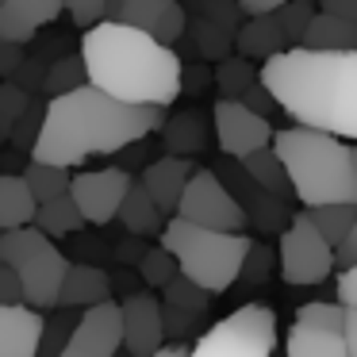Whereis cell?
<instances>
[{"label": "cell", "instance_id": "39", "mask_svg": "<svg viewBox=\"0 0 357 357\" xmlns=\"http://www.w3.org/2000/svg\"><path fill=\"white\" fill-rule=\"evenodd\" d=\"M81 315H73V311H62V315H50L47 319V334H43V354L39 357H62L66 346H70L73 331H77Z\"/></svg>", "mask_w": 357, "mask_h": 357}, {"label": "cell", "instance_id": "8", "mask_svg": "<svg viewBox=\"0 0 357 357\" xmlns=\"http://www.w3.org/2000/svg\"><path fill=\"white\" fill-rule=\"evenodd\" d=\"M280 277L296 288L323 284L338 265V250L315 231V223L307 219V211H296L292 227L280 234Z\"/></svg>", "mask_w": 357, "mask_h": 357}, {"label": "cell", "instance_id": "9", "mask_svg": "<svg viewBox=\"0 0 357 357\" xmlns=\"http://www.w3.org/2000/svg\"><path fill=\"white\" fill-rule=\"evenodd\" d=\"M177 219L204 231H219V234H242L246 231V211L234 200V192L219 181L215 169H196L192 185H188L185 200H181Z\"/></svg>", "mask_w": 357, "mask_h": 357}, {"label": "cell", "instance_id": "41", "mask_svg": "<svg viewBox=\"0 0 357 357\" xmlns=\"http://www.w3.org/2000/svg\"><path fill=\"white\" fill-rule=\"evenodd\" d=\"M66 12H70V20H73L77 31H93V27H100V24H108V20H112V4H108V0H73Z\"/></svg>", "mask_w": 357, "mask_h": 357}, {"label": "cell", "instance_id": "3", "mask_svg": "<svg viewBox=\"0 0 357 357\" xmlns=\"http://www.w3.org/2000/svg\"><path fill=\"white\" fill-rule=\"evenodd\" d=\"M81 58L89 85L135 108H169L185 89V66L177 50L135 31L127 24H100L81 35Z\"/></svg>", "mask_w": 357, "mask_h": 357}, {"label": "cell", "instance_id": "13", "mask_svg": "<svg viewBox=\"0 0 357 357\" xmlns=\"http://www.w3.org/2000/svg\"><path fill=\"white\" fill-rule=\"evenodd\" d=\"M123 315V346L131 357H158L165 349V303L154 292H135L119 300Z\"/></svg>", "mask_w": 357, "mask_h": 357}, {"label": "cell", "instance_id": "11", "mask_svg": "<svg viewBox=\"0 0 357 357\" xmlns=\"http://www.w3.org/2000/svg\"><path fill=\"white\" fill-rule=\"evenodd\" d=\"M215 173H219V181H223V185L234 192V200L242 204L246 219L257 227V231H265V234H284L288 227H292L296 211L288 208V200L265 192V188L257 185V181L250 177L246 169H242V162H223V165H215Z\"/></svg>", "mask_w": 357, "mask_h": 357}, {"label": "cell", "instance_id": "14", "mask_svg": "<svg viewBox=\"0 0 357 357\" xmlns=\"http://www.w3.org/2000/svg\"><path fill=\"white\" fill-rule=\"evenodd\" d=\"M112 24H127L158 39L162 47H173L177 39L188 35L192 20L185 16L177 0H119V4H112Z\"/></svg>", "mask_w": 357, "mask_h": 357}, {"label": "cell", "instance_id": "4", "mask_svg": "<svg viewBox=\"0 0 357 357\" xmlns=\"http://www.w3.org/2000/svg\"><path fill=\"white\" fill-rule=\"evenodd\" d=\"M296 188L303 211L315 208H357V177H354V146L323 131L284 127L273 139Z\"/></svg>", "mask_w": 357, "mask_h": 357}, {"label": "cell", "instance_id": "26", "mask_svg": "<svg viewBox=\"0 0 357 357\" xmlns=\"http://www.w3.org/2000/svg\"><path fill=\"white\" fill-rule=\"evenodd\" d=\"M188 43L196 47V54L204 58V62H219L223 66L227 58H234V35L227 31V27L211 24V20H200L192 16V24H188Z\"/></svg>", "mask_w": 357, "mask_h": 357}, {"label": "cell", "instance_id": "18", "mask_svg": "<svg viewBox=\"0 0 357 357\" xmlns=\"http://www.w3.org/2000/svg\"><path fill=\"white\" fill-rule=\"evenodd\" d=\"M47 315L35 307H0V357H39Z\"/></svg>", "mask_w": 357, "mask_h": 357}, {"label": "cell", "instance_id": "30", "mask_svg": "<svg viewBox=\"0 0 357 357\" xmlns=\"http://www.w3.org/2000/svg\"><path fill=\"white\" fill-rule=\"evenodd\" d=\"M24 181L31 185V192H35V200H39V204H54V200H62V196H70V188H73L70 169L43 165V162H35V158L24 165Z\"/></svg>", "mask_w": 357, "mask_h": 357}, {"label": "cell", "instance_id": "50", "mask_svg": "<svg viewBox=\"0 0 357 357\" xmlns=\"http://www.w3.org/2000/svg\"><path fill=\"white\" fill-rule=\"evenodd\" d=\"M280 12L277 0H242V16L246 20H273Z\"/></svg>", "mask_w": 357, "mask_h": 357}, {"label": "cell", "instance_id": "17", "mask_svg": "<svg viewBox=\"0 0 357 357\" xmlns=\"http://www.w3.org/2000/svg\"><path fill=\"white\" fill-rule=\"evenodd\" d=\"M58 16H62V4L58 0H4L0 4V43L27 47Z\"/></svg>", "mask_w": 357, "mask_h": 357}, {"label": "cell", "instance_id": "55", "mask_svg": "<svg viewBox=\"0 0 357 357\" xmlns=\"http://www.w3.org/2000/svg\"><path fill=\"white\" fill-rule=\"evenodd\" d=\"M142 162V142H135V146H127V158H119V169H131V165H139Z\"/></svg>", "mask_w": 357, "mask_h": 357}, {"label": "cell", "instance_id": "47", "mask_svg": "<svg viewBox=\"0 0 357 357\" xmlns=\"http://www.w3.org/2000/svg\"><path fill=\"white\" fill-rule=\"evenodd\" d=\"M238 104H246L250 112H257V116H265V119H269V112H273V108H280V104L273 100V93H269V89H265V85H261V81H257V85L250 89V93L242 96Z\"/></svg>", "mask_w": 357, "mask_h": 357}, {"label": "cell", "instance_id": "20", "mask_svg": "<svg viewBox=\"0 0 357 357\" xmlns=\"http://www.w3.org/2000/svg\"><path fill=\"white\" fill-rule=\"evenodd\" d=\"M39 211H43V204L35 200V192L24 181V173H20V177H12V173L0 177V234L35 227L39 223Z\"/></svg>", "mask_w": 357, "mask_h": 357}, {"label": "cell", "instance_id": "56", "mask_svg": "<svg viewBox=\"0 0 357 357\" xmlns=\"http://www.w3.org/2000/svg\"><path fill=\"white\" fill-rule=\"evenodd\" d=\"M158 357H192V349H185V346H165Z\"/></svg>", "mask_w": 357, "mask_h": 357}, {"label": "cell", "instance_id": "19", "mask_svg": "<svg viewBox=\"0 0 357 357\" xmlns=\"http://www.w3.org/2000/svg\"><path fill=\"white\" fill-rule=\"evenodd\" d=\"M112 273L100 269V265H70V277H66L62 284V303L58 307L62 311H93V307H104V303H112Z\"/></svg>", "mask_w": 357, "mask_h": 357}, {"label": "cell", "instance_id": "7", "mask_svg": "<svg viewBox=\"0 0 357 357\" xmlns=\"http://www.w3.org/2000/svg\"><path fill=\"white\" fill-rule=\"evenodd\" d=\"M277 354V315L265 303H246L219 319L196 338L192 357H273Z\"/></svg>", "mask_w": 357, "mask_h": 357}, {"label": "cell", "instance_id": "52", "mask_svg": "<svg viewBox=\"0 0 357 357\" xmlns=\"http://www.w3.org/2000/svg\"><path fill=\"white\" fill-rule=\"evenodd\" d=\"M346 346L349 357H357V307H346Z\"/></svg>", "mask_w": 357, "mask_h": 357}, {"label": "cell", "instance_id": "42", "mask_svg": "<svg viewBox=\"0 0 357 357\" xmlns=\"http://www.w3.org/2000/svg\"><path fill=\"white\" fill-rule=\"evenodd\" d=\"M273 265H277V254H273V246H265V242H254L250 246V257L246 265H242V280L246 284H265L273 273Z\"/></svg>", "mask_w": 357, "mask_h": 357}, {"label": "cell", "instance_id": "25", "mask_svg": "<svg viewBox=\"0 0 357 357\" xmlns=\"http://www.w3.org/2000/svg\"><path fill=\"white\" fill-rule=\"evenodd\" d=\"M284 357H349V346L346 334L292 323V331L284 334Z\"/></svg>", "mask_w": 357, "mask_h": 357}, {"label": "cell", "instance_id": "29", "mask_svg": "<svg viewBox=\"0 0 357 357\" xmlns=\"http://www.w3.org/2000/svg\"><path fill=\"white\" fill-rule=\"evenodd\" d=\"M242 169L250 173V177L257 181V185L265 188V192H273V196H280V200H288V196H296V188H292V181H288V169H284V162H280V154L277 150H261V154H254V158H246L242 162Z\"/></svg>", "mask_w": 357, "mask_h": 357}, {"label": "cell", "instance_id": "23", "mask_svg": "<svg viewBox=\"0 0 357 357\" xmlns=\"http://www.w3.org/2000/svg\"><path fill=\"white\" fill-rule=\"evenodd\" d=\"M119 223H123V231L131 234V238H150V234H165L169 219H165V211L154 204V196L146 192V185L135 181L131 196H127L123 211H119Z\"/></svg>", "mask_w": 357, "mask_h": 357}, {"label": "cell", "instance_id": "33", "mask_svg": "<svg viewBox=\"0 0 357 357\" xmlns=\"http://www.w3.org/2000/svg\"><path fill=\"white\" fill-rule=\"evenodd\" d=\"M315 16H319V8L311 4V0H288V4H280V12L273 20H277V27L284 31L288 50H300L303 47V39H307Z\"/></svg>", "mask_w": 357, "mask_h": 357}, {"label": "cell", "instance_id": "21", "mask_svg": "<svg viewBox=\"0 0 357 357\" xmlns=\"http://www.w3.org/2000/svg\"><path fill=\"white\" fill-rule=\"evenodd\" d=\"M234 54L246 62H273V58L288 54V39L277 27V20H246L234 35Z\"/></svg>", "mask_w": 357, "mask_h": 357}, {"label": "cell", "instance_id": "44", "mask_svg": "<svg viewBox=\"0 0 357 357\" xmlns=\"http://www.w3.org/2000/svg\"><path fill=\"white\" fill-rule=\"evenodd\" d=\"M47 73H50V66H43L39 58H27V62L20 66V73L12 77V85H20L27 96H31L35 89H47Z\"/></svg>", "mask_w": 357, "mask_h": 357}, {"label": "cell", "instance_id": "43", "mask_svg": "<svg viewBox=\"0 0 357 357\" xmlns=\"http://www.w3.org/2000/svg\"><path fill=\"white\" fill-rule=\"evenodd\" d=\"M0 307H27V292H24V280L0 265Z\"/></svg>", "mask_w": 357, "mask_h": 357}, {"label": "cell", "instance_id": "27", "mask_svg": "<svg viewBox=\"0 0 357 357\" xmlns=\"http://www.w3.org/2000/svg\"><path fill=\"white\" fill-rule=\"evenodd\" d=\"M35 227H39L43 234H50V238H77V234L89 227V219L81 215V208H77L73 196H62V200H54V204H43L39 223Z\"/></svg>", "mask_w": 357, "mask_h": 357}, {"label": "cell", "instance_id": "38", "mask_svg": "<svg viewBox=\"0 0 357 357\" xmlns=\"http://www.w3.org/2000/svg\"><path fill=\"white\" fill-rule=\"evenodd\" d=\"M208 300H211V296L204 292L200 284H192L188 277H177V280H173V284L162 292V303H165V307H169V311H188V315H204V311H208Z\"/></svg>", "mask_w": 357, "mask_h": 357}, {"label": "cell", "instance_id": "32", "mask_svg": "<svg viewBox=\"0 0 357 357\" xmlns=\"http://www.w3.org/2000/svg\"><path fill=\"white\" fill-rule=\"evenodd\" d=\"M307 219L334 250H346V242L357 231V208H315V211H307Z\"/></svg>", "mask_w": 357, "mask_h": 357}, {"label": "cell", "instance_id": "57", "mask_svg": "<svg viewBox=\"0 0 357 357\" xmlns=\"http://www.w3.org/2000/svg\"><path fill=\"white\" fill-rule=\"evenodd\" d=\"M354 177H357V146H354Z\"/></svg>", "mask_w": 357, "mask_h": 357}, {"label": "cell", "instance_id": "31", "mask_svg": "<svg viewBox=\"0 0 357 357\" xmlns=\"http://www.w3.org/2000/svg\"><path fill=\"white\" fill-rule=\"evenodd\" d=\"M261 81V70H254V62L246 58H227L223 66H215V89H219V100H242L250 89Z\"/></svg>", "mask_w": 357, "mask_h": 357}, {"label": "cell", "instance_id": "45", "mask_svg": "<svg viewBox=\"0 0 357 357\" xmlns=\"http://www.w3.org/2000/svg\"><path fill=\"white\" fill-rule=\"evenodd\" d=\"M146 254H150V246H146L142 238H131V234H127V238H119L116 246H112V257H116V261L123 265V269H131V265L139 269Z\"/></svg>", "mask_w": 357, "mask_h": 357}, {"label": "cell", "instance_id": "40", "mask_svg": "<svg viewBox=\"0 0 357 357\" xmlns=\"http://www.w3.org/2000/svg\"><path fill=\"white\" fill-rule=\"evenodd\" d=\"M196 16L211 20V24H219V27H227L231 35H238V27L246 24L242 4H227V0H200V4H196Z\"/></svg>", "mask_w": 357, "mask_h": 357}, {"label": "cell", "instance_id": "24", "mask_svg": "<svg viewBox=\"0 0 357 357\" xmlns=\"http://www.w3.org/2000/svg\"><path fill=\"white\" fill-rule=\"evenodd\" d=\"M300 50H315V54H354L357 50V24L338 20V16L319 8V16H315V24H311V31H307Z\"/></svg>", "mask_w": 357, "mask_h": 357}, {"label": "cell", "instance_id": "37", "mask_svg": "<svg viewBox=\"0 0 357 357\" xmlns=\"http://www.w3.org/2000/svg\"><path fill=\"white\" fill-rule=\"evenodd\" d=\"M31 104L35 100L20 85H12V81H4V85H0V139H4V142L12 139V131L20 127V119L31 112Z\"/></svg>", "mask_w": 357, "mask_h": 357}, {"label": "cell", "instance_id": "49", "mask_svg": "<svg viewBox=\"0 0 357 357\" xmlns=\"http://www.w3.org/2000/svg\"><path fill=\"white\" fill-rule=\"evenodd\" d=\"M338 303L357 307V265H354V269H342L338 273Z\"/></svg>", "mask_w": 357, "mask_h": 357}, {"label": "cell", "instance_id": "10", "mask_svg": "<svg viewBox=\"0 0 357 357\" xmlns=\"http://www.w3.org/2000/svg\"><path fill=\"white\" fill-rule=\"evenodd\" d=\"M211 123H215V142L231 162H246V158L261 154V150L273 146L277 131L265 116L250 112L246 104L238 100H215L211 108Z\"/></svg>", "mask_w": 357, "mask_h": 357}, {"label": "cell", "instance_id": "16", "mask_svg": "<svg viewBox=\"0 0 357 357\" xmlns=\"http://www.w3.org/2000/svg\"><path fill=\"white\" fill-rule=\"evenodd\" d=\"M196 177V165L188 162V158H154V162L142 169V185H146V192L154 196V204L165 211V215L177 219L181 211V200H185L188 185H192Z\"/></svg>", "mask_w": 357, "mask_h": 357}, {"label": "cell", "instance_id": "35", "mask_svg": "<svg viewBox=\"0 0 357 357\" xmlns=\"http://www.w3.org/2000/svg\"><path fill=\"white\" fill-rule=\"evenodd\" d=\"M139 277H142V284L162 288L165 292V288L181 277V265H177V257H173L165 246H150V254L142 257V265H139Z\"/></svg>", "mask_w": 357, "mask_h": 357}, {"label": "cell", "instance_id": "51", "mask_svg": "<svg viewBox=\"0 0 357 357\" xmlns=\"http://www.w3.org/2000/svg\"><path fill=\"white\" fill-rule=\"evenodd\" d=\"M323 12H331V16H338V20L357 24V0H323Z\"/></svg>", "mask_w": 357, "mask_h": 357}, {"label": "cell", "instance_id": "54", "mask_svg": "<svg viewBox=\"0 0 357 357\" xmlns=\"http://www.w3.org/2000/svg\"><path fill=\"white\" fill-rule=\"evenodd\" d=\"M338 265L342 269H354L357 265V231H354V238L346 242V250H338Z\"/></svg>", "mask_w": 357, "mask_h": 357}, {"label": "cell", "instance_id": "15", "mask_svg": "<svg viewBox=\"0 0 357 357\" xmlns=\"http://www.w3.org/2000/svg\"><path fill=\"white\" fill-rule=\"evenodd\" d=\"M119 346H123L119 303H104V307L81 311V323H77V331H73L62 357H116Z\"/></svg>", "mask_w": 357, "mask_h": 357}, {"label": "cell", "instance_id": "28", "mask_svg": "<svg viewBox=\"0 0 357 357\" xmlns=\"http://www.w3.org/2000/svg\"><path fill=\"white\" fill-rule=\"evenodd\" d=\"M50 73H47V100H62V96H73L81 89H89V70H85V58L81 54H62L54 62H47Z\"/></svg>", "mask_w": 357, "mask_h": 357}, {"label": "cell", "instance_id": "22", "mask_svg": "<svg viewBox=\"0 0 357 357\" xmlns=\"http://www.w3.org/2000/svg\"><path fill=\"white\" fill-rule=\"evenodd\" d=\"M162 142L169 158H188L192 162V154H200L208 146V116L200 108H185L177 116H169V123L162 127Z\"/></svg>", "mask_w": 357, "mask_h": 357}, {"label": "cell", "instance_id": "46", "mask_svg": "<svg viewBox=\"0 0 357 357\" xmlns=\"http://www.w3.org/2000/svg\"><path fill=\"white\" fill-rule=\"evenodd\" d=\"M208 85H215V70H211L208 62H192V66H185V81H181V89H185L188 96L204 93Z\"/></svg>", "mask_w": 357, "mask_h": 357}, {"label": "cell", "instance_id": "1", "mask_svg": "<svg viewBox=\"0 0 357 357\" xmlns=\"http://www.w3.org/2000/svg\"><path fill=\"white\" fill-rule=\"evenodd\" d=\"M47 104V131L35 150V162L58 165V169H73L89 154L119 158V150L135 146L169 123L162 108H135L93 85Z\"/></svg>", "mask_w": 357, "mask_h": 357}, {"label": "cell", "instance_id": "53", "mask_svg": "<svg viewBox=\"0 0 357 357\" xmlns=\"http://www.w3.org/2000/svg\"><path fill=\"white\" fill-rule=\"evenodd\" d=\"M135 280H142V277H139V273H131V269L112 273V288H131V296H135V292H142V288H135Z\"/></svg>", "mask_w": 357, "mask_h": 357}, {"label": "cell", "instance_id": "48", "mask_svg": "<svg viewBox=\"0 0 357 357\" xmlns=\"http://www.w3.org/2000/svg\"><path fill=\"white\" fill-rule=\"evenodd\" d=\"M24 47H12V43H0V77L12 81L20 73V66H24Z\"/></svg>", "mask_w": 357, "mask_h": 357}, {"label": "cell", "instance_id": "12", "mask_svg": "<svg viewBox=\"0 0 357 357\" xmlns=\"http://www.w3.org/2000/svg\"><path fill=\"white\" fill-rule=\"evenodd\" d=\"M131 188H135L131 173H123L119 165H104V169H93V173L73 177L70 196L77 200L81 215H85L93 227H108L112 219H119V211H123Z\"/></svg>", "mask_w": 357, "mask_h": 357}, {"label": "cell", "instance_id": "34", "mask_svg": "<svg viewBox=\"0 0 357 357\" xmlns=\"http://www.w3.org/2000/svg\"><path fill=\"white\" fill-rule=\"evenodd\" d=\"M47 112H50V104L35 100L31 112H27V116L20 119V127L12 131L8 146L20 150V154H27V158H35V150H39V142H43V131H47Z\"/></svg>", "mask_w": 357, "mask_h": 357}, {"label": "cell", "instance_id": "6", "mask_svg": "<svg viewBox=\"0 0 357 357\" xmlns=\"http://www.w3.org/2000/svg\"><path fill=\"white\" fill-rule=\"evenodd\" d=\"M0 265H8L24 280L27 307L47 311L62 303V284L73 261L54 246L50 234H43L39 227H27V231L0 234Z\"/></svg>", "mask_w": 357, "mask_h": 357}, {"label": "cell", "instance_id": "36", "mask_svg": "<svg viewBox=\"0 0 357 357\" xmlns=\"http://www.w3.org/2000/svg\"><path fill=\"white\" fill-rule=\"evenodd\" d=\"M296 323L319 326V331H334V334H346V303H338V300L303 303V307L296 311Z\"/></svg>", "mask_w": 357, "mask_h": 357}, {"label": "cell", "instance_id": "5", "mask_svg": "<svg viewBox=\"0 0 357 357\" xmlns=\"http://www.w3.org/2000/svg\"><path fill=\"white\" fill-rule=\"evenodd\" d=\"M162 246L177 257L181 277L200 284L208 296H223L231 292L234 280H242V265H246L254 242L246 234H219V231L192 227L185 219H169Z\"/></svg>", "mask_w": 357, "mask_h": 357}, {"label": "cell", "instance_id": "2", "mask_svg": "<svg viewBox=\"0 0 357 357\" xmlns=\"http://www.w3.org/2000/svg\"><path fill=\"white\" fill-rule=\"evenodd\" d=\"M261 85L273 93L280 112L296 119V127L357 142V50H288L261 66Z\"/></svg>", "mask_w": 357, "mask_h": 357}]
</instances>
